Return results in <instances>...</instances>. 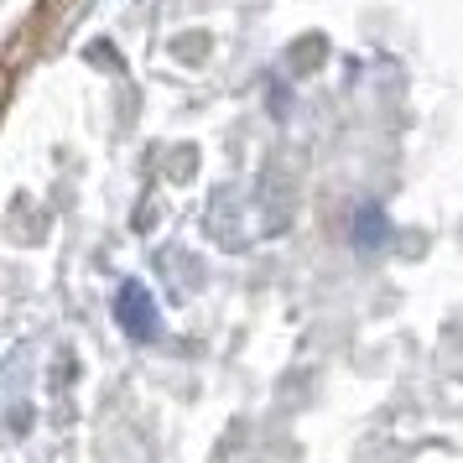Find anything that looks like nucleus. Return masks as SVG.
Returning <instances> with one entry per match:
<instances>
[{
  "label": "nucleus",
  "instance_id": "1",
  "mask_svg": "<svg viewBox=\"0 0 463 463\" xmlns=\"http://www.w3.org/2000/svg\"><path fill=\"white\" fill-rule=\"evenodd\" d=\"M115 317H120V328H126L130 338H141V344L156 334V302H151V292L141 287V281H126V287H120Z\"/></svg>",
  "mask_w": 463,
  "mask_h": 463
}]
</instances>
